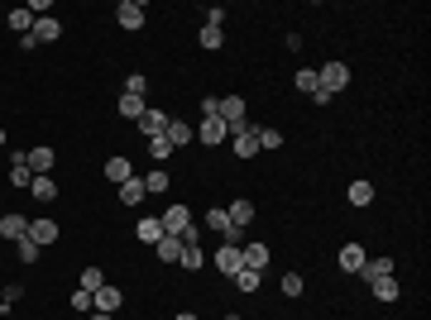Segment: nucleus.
<instances>
[{
  "instance_id": "f257e3e1",
  "label": "nucleus",
  "mask_w": 431,
  "mask_h": 320,
  "mask_svg": "<svg viewBox=\"0 0 431 320\" xmlns=\"http://www.w3.org/2000/svg\"><path fill=\"white\" fill-rule=\"evenodd\" d=\"M216 115H221V125L225 129H239V125H249V105H244V96H216Z\"/></svg>"
},
{
  "instance_id": "f03ea898",
  "label": "nucleus",
  "mask_w": 431,
  "mask_h": 320,
  "mask_svg": "<svg viewBox=\"0 0 431 320\" xmlns=\"http://www.w3.org/2000/svg\"><path fill=\"white\" fill-rule=\"evenodd\" d=\"M317 81H321V91H326V96L335 100V91H345V86H350V67L340 63V58H335V63H326L317 72Z\"/></svg>"
},
{
  "instance_id": "7ed1b4c3",
  "label": "nucleus",
  "mask_w": 431,
  "mask_h": 320,
  "mask_svg": "<svg viewBox=\"0 0 431 320\" xmlns=\"http://www.w3.org/2000/svg\"><path fill=\"white\" fill-rule=\"evenodd\" d=\"M230 148H235V158H254V153H259V125L230 129Z\"/></svg>"
},
{
  "instance_id": "20e7f679",
  "label": "nucleus",
  "mask_w": 431,
  "mask_h": 320,
  "mask_svg": "<svg viewBox=\"0 0 431 320\" xmlns=\"http://www.w3.org/2000/svg\"><path fill=\"white\" fill-rule=\"evenodd\" d=\"M197 139L207 148H221L225 139H230V129L221 125V115H202V125H197Z\"/></svg>"
},
{
  "instance_id": "39448f33",
  "label": "nucleus",
  "mask_w": 431,
  "mask_h": 320,
  "mask_svg": "<svg viewBox=\"0 0 431 320\" xmlns=\"http://www.w3.org/2000/svg\"><path fill=\"white\" fill-rule=\"evenodd\" d=\"M159 220H163V234H177V239H182V234L192 229V210L187 206H168Z\"/></svg>"
},
{
  "instance_id": "423d86ee",
  "label": "nucleus",
  "mask_w": 431,
  "mask_h": 320,
  "mask_svg": "<svg viewBox=\"0 0 431 320\" xmlns=\"http://www.w3.org/2000/svg\"><path fill=\"white\" fill-rule=\"evenodd\" d=\"M115 24H120V29H144V5L139 0H120V5H115Z\"/></svg>"
},
{
  "instance_id": "0eeeda50",
  "label": "nucleus",
  "mask_w": 431,
  "mask_h": 320,
  "mask_svg": "<svg viewBox=\"0 0 431 320\" xmlns=\"http://www.w3.org/2000/svg\"><path fill=\"white\" fill-rule=\"evenodd\" d=\"M120 306H125V291H120V287H111V282H106L101 291H91V311H106V316H115Z\"/></svg>"
},
{
  "instance_id": "6e6552de",
  "label": "nucleus",
  "mask_w": 431,
  "mask_h": 320,
  "mask_svg": "<svg viewBox=\"0 0 431 320\" xmlns=\"http://www.w3.org/2000/svg\"><path fill=\"white\" fill-rule=\"evenodd\" d=\"M29 33H34V43H58L63 38V24H58V15H39Z\"/></svg>"
},
{
  "instance_id": "1a4fd4ad",
  "label": "nucleus",
  "mask_w": 431,
  "mask_h": 320,
  "mask_svg": "<svg viewBox=\"0 0 431 320\" xmlns=\"http://www.w3.org/2000/svg\"><path fill=\"white\" fill-rule=\"evenodd\" d=\"M211 263H216V268H221L225 277H235V272L244 268V258H239V244H221V249H216V258H211Z\"/></svg>"
},
{
  "instance_id": "9d476101",
  "label": "nucleus",
  "mask_w": 431,
  "mask_h": 320,
  "mask_svg": "<svg viewBox=\"0 0 431 320\" xmlns=\"http://www.w3.org/2000/svg\"><path fill=\"white\" fill-rule=\"evenodd\" d=\"M58 234H63V229H58V220H48V215L29 220V239L39 244V249H44V244H58Z\"/></svg>"
},
{
  "instance_id": "9b49d317",
  "label": "nucleus",
  "mask_w": 431,
  "mask_h": 320,
  "mask_svg": "<svg viewBox=\"0 0 431 320\" xmlns=\"http://www.w3.org/2000/svg\"><path fill=\"white\" fill-rule=\"evenodd\" d=\"M24 234H29V220H24V215H19V210H5V215H0V239H24Z\"/></svg>"
},
{
  "instance_id": "f8f14e48",
  "label": "nucleus",
  "mask_w": 431,
  "mask_h": 320,
  "mask_svg": "<svg viewBox=\"0 0 431 320\" xmlns=\"http://www.w3.org/2000/svg\"><path fill=\"white\" fill-rule=\"evenodd\" d=\"M168 120H173V115H163V110H144L139 120H134V125H139V134H144V139H159L163 129H168Z\"/></svg>"
},
{
  "instance_id": "ddd939ff",
  "label": "nucleus",
  "mask_w": 431,
  "mask_h": 320,
  "mask_svg": "<svg viewBox=\"0 0 431 320\" xmlns=\"http://www.w3.org/2000/svg\"><path fill=\"white\" fill-rule=\"evenodd\" d=\"M101 172H106V182H115V187H125L129 177H134V162H129L125 153H115V158L106 162V167H101Z\"/></svg>"
},
{
  "instance_id": "4468645a",
  "label": "nucleus",
  "mask_w": 431,
  "mask_h": 320,
  "mask_svg": "<svg viewBox=\"0 0 431 320\" xmlns=\"http://www.w3.org/2000/svg\"><path fill=\"white\" fill-rule=\"evenodd\" d=\"M53 162H58V153H53L48 144L29 148V172H34V177H48V172H53Z\"/></svg>"
},
{
  "instance_id": "2eb2a0df",
  "label": "nucleus",
  "mask_w": 431,
  "mask_h": 320,
  "mask_svg": "<svg viewBox=\"0 0 431 320\" xmlns=\"http://www.w3.org/2000/svg\"><path fill=\"white\" fill-rule=\"evenodd\" d=\"M369 263L365 244H340V272H360Z\"/></svg>"
},
{
  "instance_id": "dca6fc26",
  "label": "nucleus",
  "mask_w": 431,
  "mask_h": 320,
  "mask_svg": "<svg viewBox=\"0 0 431 320\" xmlns=\"http://www.w3.org/2000/svg\"><path fill=\"white\" fill-rule=\"evenodd\" d=\"M239 258H244V268L264 272L269 268V244H239Z\"/></svg>"
},
{
  "instance_id": "f3484780",
  "label": "nucleus",
  "mask_w": 431,
  "mask_h": 320,
  "mask_svg": "<svg viewBox=\"0 0 431 320\" xmlns=\"http://www.w3.org/2000/svg\"><path fill=\"white\" fill-rule=\"evenodd\" d=\"M139 182H144V192H149V196H163L168 187H173V177H168V167H149V172H144Z\"/></svg>"
},
{
  "instance_id": "a211bd4d",
  "label": "nucleus",
  "mask_w": 431,
  "mask_h": 320,
  "mask_svg": "<svg viewBox=\"0 0 431 320\" xmlns=\"http://www.w3.org/2000/svg\"><path fill=\"white\" fill-rule=\"evenodd\" d=\"M374 182H365V177H360V182H350V187H345V201H350V206H374Z\"/></svg>"
},
{
  "instance_id": "6ab92c4d",
  "label": "nucleus",
  "mask_w": 431,
  "mask_h": 320,
  "mask_svg": "<svg viewBox=\"0 0 431 320\" xmlns=\"http://www.w3.org/2000/svg\"><path fill=\"white\" fill-rule=\"evenodd\" d=\"M225 215H230V224H235V229H249V224H254V201H230V206H225Z\"/></svg>"
},
{
  "instance_id": "aec40b11",
  "label": "nucleus",
  "mask_w": 431,
  "mask_h": 320,
  "mask_svg": "<svg viewBox=\"0 0 431 320\" xmlns=\"http://www.w3.org/2000/svg\"><path fill=\"white\" fill-rule=\"evenodd\" d=\"M163 139H168L173 148H187V144H192V125H187V120H168Z\"/></svg>"
},
{
  "instance_id": "412c9836",
  "label": "nucleus",
  "mask_w": 431,
  "mask_h": 320,
  "mask_svg": "<svg viewBox=\"0 0 431 320\" xmlns=\"http://www.w3.org/2000/svg\"><path fill=\"white\" fill-rule=\"evenodd\" d=\"M144 110H149L144 96H125V91H120V100H115V115H120V120H139Z\"/></svg>"
},
{
  "instance_id": "4be33fe9",
  "label": "nucleus",
  "mask_w": 431,
  "mask_h": 320,
  "mask_svg": "<svg viewBox=\"0 0 431 320\" xmlns=\"http://www.w3.org/2000/svg\"><path fill=\"white\" fill-rule=\"evenodd\" d=\"M29 196H34V201H58V182H53V172H48V177H34V182H29Z\"/></svg>"
},
{
  "instance_id": "5701e85b",
  "label": "nucleus",
  "mask_w": 431,
  "mask_h": 320,
  "mask_svg": "<svg viewBox=\"0 0 431 320\" xmlns=\"http://www.w3.org/2000/svg\"><path fill=\"white\" fill-rule=\"evenodd\" d=\"M365 282H379V277H393V258H369L365 268H360Z\"/></svg>"
},
{
  "instance_id": "b1692460",
  "label": "nucleus",
  "mask_w": 431,
  "mask_h": 320,
  "mask_svg": "<svg viewBox=\"0 0 431 320\" xmlns=\"http://www.w3.org/2000/svg\"><path fill=\"white\" fill-rule=\"evenodd\" d=\"M369 291H374V301H383V306H388V301H398V296H402V287L393 282V277H379V282H369Z\"/></svg>"
},
{
  "instance_id": "393cba45",
  "label": "nucleus",
  "mask_w": 431,
  "mask_h": 320,
  "mask_svg": "<svg viewBox=\"0 0 431 320\" xmlns=\"http://www.w3.org/2000/svg\"><path fill=\"white\" fill-rule=\"evenodd\" d=\"M154 254H159V263H177V254H182V239H177V234H163V239L154 244Z\"/></svg>"
},
{
  "instance_id": "a878e982",
  "label": "nucleus",
  "mask_w": 431,
  "mask_h": 320,
  "mask_svg": "<svg viewBox=\"0 0 431 320\" xmlns=\"http://www.w3.org/2000/svg\"><path fill=\"white\" fill-rule=\"evenodd\" d=\"M202 224H207L211 234H221V239L230 234V215H225V206H211V210H207V220H202Z\"/></svg>"
},
{
  "instance_id": "bb28decb",
  "label": "nucleus",
  "mask_w": 431,
  "mask_h": 320,
  "mask_svg": "<svg viewBox=\"0 0 431 320\" xmlns=\"http://www.w3.org/2000/svg\"><path fill=\"white\" fill-rule=\"evenodd\" d=\"M177 263H182L187 272L207 268V254H202V244H182V254H177Z\"/></svg>"
},
{
  "instance_id": "cd10ccee",
  "label": "nucleus",
  "mask_w": 431,
  "mask_h": 320,
  "mask_svg": "<svg viewBox=\"0 0 431 320\" xmlns=\"http://www.w3.org/2000/svg\"><path fill=\"white\" fill-rule=\"evenodd\" d=\"M134 234H139L144 244H159V239H163V220H154V215H144V220L134 224Z\"/></svg>"
},
{
  "instance_id": "c85d7f7f",
  "label": "nucleus",
  "mask_w": 431,
  "mask_h": 320,
  "mask_svg": "<svg viewBox=\"0 0 431 320\" xmlns=\"http://www.w3.org/2000/svg\"><path fill=\"white\" fill-rule=\"evenodd\" d=\"M5 24H10V29H15L19 38H24V33L34 29V15H29V5H19V10H10V15H5Z\"/></svg>"
},
{
  "instance_id": "c756f323",
  "label": "nucleus",
  "mask_w": 431,
  "mask_h": 320,
  "mask_svg": "<svg viewBox=\"0 0 431 320\" xmlns=\"http://www.w3.org/2000/svg\"><path fill=\"white\" fill-rule=\"evenodd\" d=\"M144 196H149V192H144V182H139V177H129L125 187H120V206H139Z\"/></svg>"
},
{
  "instance_id": "7c9ffc66",
  "label": "nucleus",
  "mask_w": 431,
  "mask_h": 320,
  "mask_svg": "<svg viewBox=\"0 0 431 320\" xmlns=\"http://www.w3.org/2000/svg\"><path fill=\"white\" fill-rule=\"evenodd\" d=\"M230 282H235V291H259V282H264V272H254V268H239L235 277H230Z\"/></svg>"
},
{
  "instance_id": "2f4dec72",
  "label": "nucleus",
  "mask_w": 431,
  "mask_h": 320,
  "mask_svg": "<svg viewBox=\"0 0 431 320\" xmlns=\"http://www.w3.org/2000/svg\"><path fill=\"white\" fill-rule=\"evenodd\" d=\"M273 148H283V129L259 125V153H273Z\"/></svg>"
},
{
  "instance_id": "473e14b6",
  "label": "nucleus",
  "mask_w": 431,
  "mask_h": 320,
  "mask_svg": "<svg viewBox=\"0 0 431 320\" xmlns=\"http://www.w3.org/2000/svg\"><path fill=\"white\" fill-rule=\"evenodd\" d=\"M77 287H81V291H101V287H106V272H101V268H81Z\"/></svg>"
},
{
  "instance_id": "72a5a7b5",
  "label": "nucleus",
  "mask_w": 431,
  "mask_h": 320,
  "mask_svg": "<svg viewBox=\"0 0 431 320\" xmlns=\"http://www.w3.org/2000/svg\"><path fill=\"white\" fill-rule=\"evenodd\" d=\"M278 287H283V296H302L307 282H302V272H283V277H278Z\"/></svg>"
},
{
  "instance_id": "f704fd0d",
  "label": "nucleus",
  "mask_w": 431,
  "mask_h": 320,
  "mask_svg": "<svg viewBox=\"0 0 431 320\" xmlns=\"http://www.w3.org/2000/svg\"><path fill=\"white\" fill-rule=\"evenodd\" d=\"M173 153H177V148L168 144L163 134H159V139H149V158H154V162H168V158H173Z\"/></svg>"
},
{
  "instance_id": "c9c22d12",
  "label": "nucleus",
  "mask_w": 431,
  "mask_h": 320,
  "mask_svg": "<svg viewBox=\"0 0 431 320\" xmlns=\"http://www.w3.org/2000/svg\"><path fill=\"white\" fill-rule=\"evenodd\" d=\"M292 81H297V91H307V96H317V86H321V81H317V67H302Z\"/></svg>"
},
{
  "instance_id": "e433bc0d",
  "label": "nucleus",
  "mask_w": 431,
  "mask_h": 320,
  "mask_svg": "<svg viewBox=\"0 0 431 320\" xmlns=\"http://www.w3.org/2000/svg\"><path fill=\"white\" fill-rule=\"evenodd\" d=\"M197 38H202V48H221V43H225V29H216V24H202V33H197Z\"/></svg>"
},
{
  "instance_id": "4c0bfd02",
  "label": "nucleus",
  "mask_w": 431,
  "mask_h": 320,
  "mask_svg": "<svg viewBox=\"0 0 431 320\" xmlns=\"http://www.w3.org/2000/svg\"><path fill=\"white\" fill-rule=\"evenodd\" d=\"M15 258L24 263V268H29V263H39V244H34L29 234H24V239H19V249H15Z\"/></svg>"
},
{
  "instance_id": "58836bf2",
  "label": "nucleus",
  "mask_w": 431,
  "mask_h": 320,
  "mask_svg": "<svg viewBox=\"0 0 431 320\" xmlns=\"http://www.w3.org/2000/svg\"><path fill=\"white\" fill-rule=\"evenodd\" d=\"M34 172H29V162H10V187H29Z\"/></svg>"
},
{
  "instance_id": "ea45409f",
  "label": "nucleus",
  "mask_w": 431,
  "mask_h": 320,
  "mask_svg": "<svg viewBox=\"0 0 431 320\" xmlns=\"http://www.w3.org/2000/svg\"><path fill=\"white\" fill-rule=\"evenodd\" d=\"M144 91H149V77H144V72H129L125 77V96H144Z\"/></svg>"
},
{
  "instance_id": "a19ab883",
  "label": "nucleus",
  "mask_w": 431,
  "mask_h": 320,
  "mask_svg": "<svg viewBox=\"0 0 431 320\" xmlns=\"http://www.w3.org/2000/svg\"><path fill=\"white\" fill-rule=\"evenodd\" d=\"M72 311H77V316H91V291H72Z\"/></svg>"
},
{
  "instance_id": "79ce46f5",
  "label": "nucleus",
  "mask_w": 431,
  "mask_h": 320,
  "mask_svg": "<svg viewBox=\"0 0 431 320\" xmlns=\"http://www.w3.org/2000/svg\"><path fill=\"white\" fill-rule=\"evenodd\" d=\"M19 296H24V287H19V282H10V287L0 291V306H15V301H19Z\"/></svg>"
},
{
  "instance_id": "37998d69",
  "label": "nucleus",
  "mask_w": 431,
  "mask_h": 320,
  "mask_svg": "<svg viewBox=\"0 0 431 320\" xmlns=\"http://www.w3.org/2000/svg\"><path fill=\"white\" fill-rule=\"evenodd\" d=\"M207 24H216V29L225 24V10H221V5H211V10H207Z\"/></svg>"
},
{
  "instance_id": "c03bdc74",
  "label": "nucleus",
  "mask_w": 431,
  "mask_h": 320,
  "mask_svg": "<svg viewBox=\"0 0 431 320\" xmlns=\"http://www.w3.org/2000/svg\"><path fill=\"white\" fill-rule=\"evenodd\" d=\"M86 320H111V316H106V311H91V316H86Z\"/></svg>"
},
{
  "instance_id": "a18cd8bd",
  "label": "nucleus",
  "mask_w": 431,
  "mask_h": 320,
  "mask_svg": "<svg viewBox=\"0 0 431 320\" xmlns=\"http://www.w3.org/2000/svg\"><path fill=\"white\" fill-rule=\"evenodd\" d=\"M173 320H197V316H192V311H182V316H173Z\"/></svg>"
},
{
  "instance_id": "49530a36",
  "label": "nucleus",
  "mask_w": 431,
  "mask_h": 320,
  "mask_svg": "<svg viewBox=\"0 0 431 320\" xmlns=\"http://www.w3.org/2000/svg\"><path fill=\"white\" fill-rule=\"evenodd\" d=\"M225 320H244V316H235V311H230V316H225Z\"/></svg>"
},
{
  "instance_id": "de8ad7c7",
  "label": "nucleus",
  "mask_w": 431,
  "mask_h": 320,
  "mask_svg": "<svg viewBox=\"0 0 431 320\" xmlns=\"http://www.w3.org/2000/svg\"><path fill=\"white\" fill-rule=\"evenodd\" d=\"M0 148H5V129H0Z\"/></svg>"
}]
</instances>
